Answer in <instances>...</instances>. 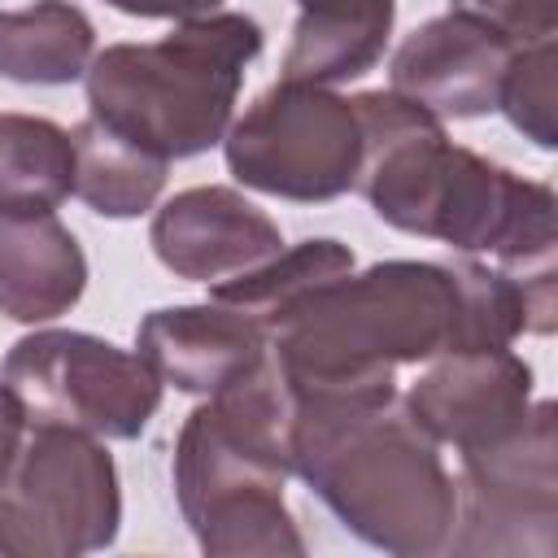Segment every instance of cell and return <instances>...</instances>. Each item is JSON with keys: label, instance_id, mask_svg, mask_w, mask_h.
Wrapping results in <instances>:
<instances>
[{"label": "cell", "instance_id": "cell-19", "mask_svg": "<svg viewBox=\"0 0 558 558\" xmlns=\"http://www.w3.org/2000/svg\"><path fill=\"white\" fill-rule=\"evenodd\" d=\"M353 270V248L340 240H305L296 248H279L270 262L231 275L222 283H209V301H222L240 314H248L262 331H270L301 296H310L318 283Z\"/></svg>", "mask_w": 558, "mask_h": 558}, {"label": "cell", "instance_id": "cell-18", "mask_svg": "<svg viewBox=\"0 0 558 558\" xmlns=\"http://www.w3.org/2000/svg\"><path fill=\"white\" fill-rule=\"evenodd\" d=\"M70 192V131L35 113H0V214H52Z\"/></svg>", "mask_w": 558, "mask_h": 558}, {"label": "cell", "instance_id": "cell-20", "mask_svg": "<svg viewBox=\"0 0 558 558\" xmlns=\"http://www.w3.org/2000/svg\"><path fill=\"white\" fill-rule=\"evenodd\" d=\"M554 61H558V44L554 39H536V44H519L514 61L501 78V100L497 109L510 118V126L532 140L536 148H558V92H554Z\"/></svg>", "mask_w": 558, "mask_h": 558}, {"label": "cell", "instance_id": "cell-23", "mask_svg": "<svg viewBox=\"0 0 558 558\" xmlns=\"http://www.w3.org/2000/svg\"><path fill=\"white\" fill-rule=\"evenodd\" d=\"M105 4L118 9V13H131V17H174V22H187V17L218 13L222 0H105Z\"/></svg>", "mask_w": 558, "mask_h": 558}, {"label": "cell", "instance_id": "cell-11", "mask_svg": "<svg viewBox=\"0 0 558 558\" xmlns=\"http://www.w3.org/2000/svg\"><path fill=\"white\" fill-rule=\"evenodd\" d=\"M514 39L471 13H440L423 22L392 52V92L445 118H484L501 100V78L514 61Z\"/></svg>", "mask_w": 558, "mask_h": 558}, {"label": "cell", "instance_id": "cell-14", "mask_svg": "<svg viewBox=\"0 0 558 558\" xmlns=\"http://www.w3.org/2000/svg\"><path fill=\"white\" fill-rule=\"evenodd\" d=\"M87 257L57 214H0V314L52 323L78 305Z\"/></svg>", "mask_w": 558, "mask_h": 558}, {"label": "cell", "instance_id": "cell-3", "mask_svg": "<svg viewBox=\"0 0 558 558\" xmlns=\"http://www.w3.org/2000/svg\"><path fill=\"white\" fill-rule=\"evenodd\" d=\"M288 462L314 497L371 549L445 554L458 493L440 445L401 397H296Z\"/></svg>", "mask_w": 558, "mask_h": 558}, {"label": "cell", "instance_id": "cell-6", "mask_svg": "<svg viewBox=\"0 0 558 558\" xmlns=\"http://www.w3.org/2000/svg\"><path fill=\"white\" fill-rule=\"evenodd\" d=\"M118 527V466L100 436L35 423L0 484V554L78 558L109 549Z\"/></svg>", "mask_w": 558, "mask_h": 558}, {"label": "cell", "instance_id": "cell-8", "mask_svg": "<svg viewBox=\"0 0 558 558\" xmlns=\"http://www.w3.org/2000/svg\"><path fill=\"white\" fill-rule=\"evenodd\" d=\"M0 379L22 401L26 423L74 427L100 440H135L166 388L140 353L65 327L22 336L4 353Z\"/></svg>", "mask_w": 558, "mask_h": 558}, {"label": "cell", "instance_id": "cell-16", "mask_svg": "<svg viewBox=\"0 0 558 558\" xmlns=\"http://www.w3.org/2000/svg\"><path fill=\"white\" fill-rule=\"evenodd\" d=\"M96 57V26L70 0H35L0 9V78L31 87H65L87 74Z\"/></svg>", "mask_w": 558, "mask_h": 558}, {"label": "cell", "instance_id": "cell-5", "mask_svg": "<svg viewBox=\"0 0 558 558\" xmlns=\"http://www.w3.org/2000/svg\"><path fill=\"white\" fill-rule=\"evenodd\" d=\"M262 44L248 13L187 17L153 44H109L83 74L87 118L161 161L201 157L222 144Z\"/></svg>", "mask_w": 558, "mask_h": 558}, {"label": "cell", "instance_id": "cell-2", "mask_svg": "<svg viewBox=\"0 0 558 558\" xmlns=\"http://www.w3.org/2000/svg\"><path fill=\"white\" fill-rule=\"evenodd\" d=\"M362 166L353 192L423 240L458 253H488L519 283H558L554 187L523 179L445 135V122L401 92H357Z\"/></svg>", "mask_w": 558, "mask_h": 558}, {"label": "cell", "instance_id": "cell-9", "mask_svg": "<svg viewBox=\"0 0 558 558\" xmlns=\"http://www.w3.org/2000/svg\"><path fill=\"white\" fill-rule=\"evenodd\" d=\"M458 514L445 554L549 558L558 536V418L532 401L523 427L458 453Z\"/></svg>", "mask_w": 558, "mask_h": 558}, {"label": "cell", "instance_id": "cell-10", "mask_svg": "<svg viewBox=\"0 0 558 558\" xmlns=\"http://www.w3.org/2000/svg\"><path fill=\"white\" fill-rule=\"evenodd\" d=\"M401 405L436 445L471 453L523 427L532 410V366L510 349L440 353L410 384Z\"/></svg>", "mask_w": 558, "mask_h": 558}, {"label": "cell", "instance_id": "cell-21", "mask_svg": "<svg viewBox=\"0 0 558 558\" xmlns=\"http://www.w3.org/2000/svg\"><path fill=\"white\" fill-rule=\"evenodd\" d=\"M458 13L484 17L514 44H536L558 35V0H449Z\"/></svg>", "mask_w": 558, "mask_h": 558}, {"label": "cell", "instance_id": "cell-13", "mask_svg": "<svg viewBox=\"0 0 558 558\" xmlns=\"http://www.w3.org/2000/svg\"><path fill=\"white\" fill-rule=\"evenodd\" d=\"M266 349V331L222 301L153 310L135 331V353L157 371V379L192 397H214Z\"/></svg>", "mask_w": 558, "mask_h": 558}, {"label": "cell", "instance_id": "cell-22", "mask_svg": "<svg viewBox=\"0 0 558 558\" xmlns=\"http://www.w3.org/2000/svg\"><path fill=\"white\" fill-rule=\"evenodd\" d=\"M22 440H26V410L13 397V388L0 379V484L13 471V458H17Z\"/></svg>", "mask_w": 558, "mask_h": 558}, {"label": "cell", "instance_id": "cell-17", "mask_svg": "<svg viewBox=\"0 0 558 558\" xmlns=\"http://www.w3.org/2000/svg\"><path fill=\"white\" fill-rule=\"evenodd\" d=\"M74 196L100 218H140L157 205L166 187V166L148 148L122 140L118 131L83 118L74 131Z\"/></svg>", "mask_w": 558, "mask_h": 558}, {"label": "cell", "instance_id": "cell-12", "mask_svg": "<svg viewBox=\"0 0 558 558\" xmlns=\"http://www.w3.org/2000/svg\"><path fill=\"white\" fill-rule=\"evenodd\" d=\"M157 262L187 283H222L270 262L283 248L279 222L262 214L235 187H187L174 192L148 227Z\"/></svg>", "mask_w": 558, "mask_h": 558}, {"label": "cell", "instance_id": "cell-1", "mask_svg": "<svg viewBox=\"0 0 558 558\" xmlns=\"http://www.w3.org/2000/svg\"><path fill=\"white\" fill-rule=\"evenodd\" d=\"M558 283H519L484 262H375L301 296L270 331L292 397H392L397 371L466 349L549 336Z\"/></svg>", "mask_w": 558, "mask_h": 558}, {"label": "cell", "instance_id": "cell-7", "mask_svg": "<svg viewBox=\"0 0 558 558\" xmlns=\"http://www.w3.org/2000/svg\"><path fill=\"white\" fill-rule=\"evenodd\" d=\"M227 170L266 196L323 205L357 183L362 122L353 96L279 78L222 135Z\"/></svg>", "mask_w": 558, "mask_h": 558}, {"label": "cell", "instance_id": "cell-15", "mask_svg": "<svg viewBox=\"0 0 558 558\" xmlns=\"http://www.w3.org/2000/svg\"><path fill=\"white\" fill-rule=\"evenodd\" d=\"M392 22L397 0H296V26L279 78L318 87L362 78L384 61Z\"/></svg>", "mask_w": 558, "mask_h": 558}, {"label": "cell", "instance_id": "cell-4", "mask_svg": "<svg viewBox=\"0 0 558 558\" xmlns=\"http://www.w3.org/2000/svg\"><path fill=\"white\" fill-rule=\"evenodd\" d=\"M296 397L266 349L240 379L205 397L174 440V497L209 558H301L283 501Z\"/></svg>", "mask_w": 558, "mask_h": 558}]
</instances>
